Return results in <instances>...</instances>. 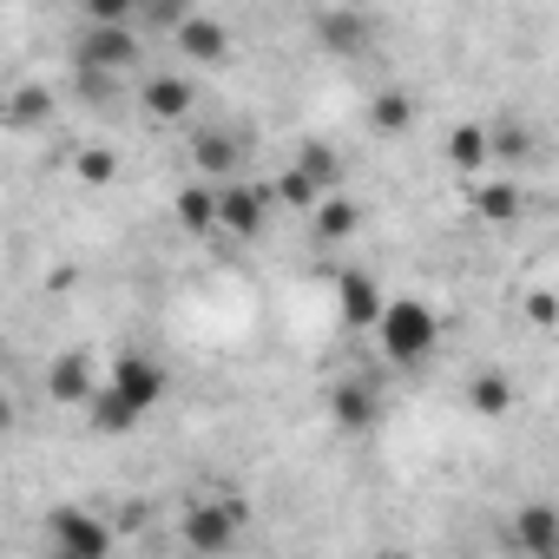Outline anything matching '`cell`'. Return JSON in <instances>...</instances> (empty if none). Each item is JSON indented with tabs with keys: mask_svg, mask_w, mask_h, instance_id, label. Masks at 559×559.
I'll return each mask as SVG.
<instances>
[{
	"mask_svg": "<svg viewBox=\"0 0 559 559\" xmlns=\"http://www.w3.org/2000/svg\"><path fill=\"white\" fill-rule=\"evenodd\" d=\"M165 395H171L165 362H158V356H145V349H119V356L106 362L99 395L86 402V421H93L99 435H126V428H139L145 415H158V402H165Z\"/></svg>",
	"mask_w": 559,
	"mask_h": 559,
	"instance_id": "1",
	"label": "cell"
},
{
	"mask_svg": "<svg viewBox=\"0 0 559 559\" xmlns=\"http://www.w3.org/2000/svg\"><path fill=\"white\" fill-rule=\"evenodd\" d=\"M369 336H376L389 369H421L441 349V310L428 297H389V310H382V323Z\"/></svg>",
	"mask_w": 559,
	"mask_h": 559,
	"instance_id": "2",
	"label": "cell"
},
{
	"mask_svg": "<svg viewBox=\"0 0 559 559\" xmlns=\"http://www.w3.org/2000/svg\"><path fill=\"white\" fill-rule=\"evenodd\" d=\"M139 60H145V47H139V27L132 21H86V34H80V53H73V67H93V73H139Z\"/></svg>",
	"mask_w": 559,
	"mask_h": 559,
	"instance_id": "3",
	"label": "cell"
},
{
	"mask_svg": "<svg viewBox=\"0 0 559 559\" xmlns=\"http://www.w3.org/2000/svg\"><path fill=\"white\" fill-rule=\"evenodd\" d=\"M270 211H276V191H270V185H250L243 171L217 185V237H237V243H250V237H263Z\"/></svg>",
	"mask_w": 559,
	"mask_h": 559,
	"instance_id": "4",
	"label": "cell"
},
{
	"mask_svg": "<svg viewBox=\"0 0 559 559\" xmlns=\"http://www.w3.org/2000/svg\"><path fill=\"white\" fill-rule=\"evenodd\" d=\"M119 539L93 507H53L47 513V552L53 559H106Z\"/></svg>",
	"mask_w": 559,
	"mask_h": 559,
	"instance_id": "5",
	"label": "cell"
},
{
	"mask_svg": "<svg viewBox=\"0 0 559 559\" xmlns=\"http://www.w3.org/2000/svg\"><path fill=\"white\" fill-rule=\"evenodd\" d=\"M178 539H185L191 552H230V546L243 539V507H237V500H198V507H185Z\"/></svg>",
	"mask_w": 559,
	"mask_h": 559,
	"instance_id": "6",
	"label": "cell"
},
{
	"mask_svg": "<svg viewBox=\"0 0 559 559\" xmlns=\"http://www.w3.org/2000/svg\"><path fill=\"white\" fill-rule=\"evenodd\" d=\"M382 310H389L382 276H376V270H362V263H349V270L336 276V317H343V330H376V323H382Z\"/></svg>",
	"mask_w": 559,
	"mask_h": 559,
	"instance_id": "7",
	"label": "cell"
},
{
	"mask_svg": "<svg viewBox=\"0 0 559 559\" xmlns=\"http://www.w3.org/2000/svg\"><path fill=\"white\" fill-rule=\"evenodd\" d=\"M330 421H336L343 435H369V428L382 421V389H376L369 376H343V382L330 389Z\"/></svg>",
	"mask_w": 559,
	"mask_h": 559,
	"instance_id": "8",
	"label": "cell"
},
{
	"mask_svg": "<svg viewBox=\"0 0 559 559\" xmlns=\"http://www.w3.org/2000/svg\"><path fill=\"white\" fill-rule=\"evenodd\" d=\"M191 106H198V86H191L185 73H152V80L139 86V112H145L152 126H178V119H191Z\"/></svg>",
	"mask_w": 559,
	"mask_h": 559,
	"instance_id": "9",
	"label": "cell"
},
{
	"mask_svg": "<svg viewBox=\"0 0 559 559\" xmlns=\"http://www.w3.org/2000/svg\"><path fill=\"white\" fill-rule=\"evenodd\" d=\"M467 211H474L480 224L507 230V224L526 217V191H520V178H474V185H467Z\"/></svg>",
	"mask_w": 559,
	"mask_h": 559,
	"instance_id": "10",
	"label": "cell"
},
{
	"mask_svg": "<svg viewBox=\"0 0 559 559\" xmlns=\"http://www.w3.org/2000/svg\"><path fill=\"white\" fill-rule=\"evenodd\" d=\"M99 382H106V376H99L80 349H67L60 362H47V395H53L60 408H86V402L99 395Z\"/></svg>",
	"mask_w": 559,
	"mask_h": 559,
	"instance_id": "11",
	"label": "cell"
},
{
	"mask_svg": "<svg viewBox=\"0 0 559 559\" xmlns=\"http://www.w3.org/2000/svg\"><path fill=\"white\" fill-rule=\"evenodd\" d=\"M171 40H178V53H185L191 67H224V60H230V27H224L217 14H191Z\"/></svg>",
	"mask_w": 559,
	"mask_h": 559,
	"instance_id": "12",
	"label": "cell"
},
{
	"mask_svg": "<svg viewBox=\"0 0 559 559\" xmlns=\"http://www.w3.org/2000/svg\"><path fill=\"white\" fill-rule=\"evenodd\" d=\"M171 217L185 237H217V185L211 178H191L171 191Z\"/></svg>",
	"mask_w": 559,
	"mask_h": 559,
	"instance_id": "13",
	"label": "cell"
},
{
	"mask_svg": "<svg viewBox=\"0 0 559 559\" xmlns=\"http://www.w3.org/2000/svg\"><path fill=\"white\" fill-rule=\"evenodd\" d=\"M415 119H421V106H415L408 86H376L369 93V132L376 139H402V132H415Z\"/></svg>",
	"mask_w": 559,
	"mask_h": 559,
	"instance_id": "14",
	"label": "cell"
},
{
	"mask_svg": "<svg viewBox=\"0 0 559 559\" xmlns=\"http://www.w3.org/2000/svg\"><path fill=\"white\" fill-rule=\"evenodd\" d=\"M191 165H198V178H211V185H224V178H237V165H243V145H237L230 132H217V126H204V132L191 139Z\"/></svg>",
	"mask_w": 559,
	"mask_h": 559,
	"instance_id": "15",
	"label": "cell"
},
{
	"mask_svg": "<svg viewBox=\"0 0 559 559\" xmlns=\"http://www.w3.org/2000/svg\"><path fill=\"white\" fill-rule=\"evenodd\" d=\"M362 224H369V217H362V204H349L343 191H330V198L310 211V237H317V243H349Z\"/></svg>",
	"mask_w": 559,
	"mask_h": 559,
	"instance_id": "16",
	"label": "cell"
},
{
	"mask_svg": "<svg viewBox=\"0 0 559 559\" xmlns=\"http://www.w3.org/2000/svg\"><path fill=\"white\" fill-rule=\"evenodd\" d=\"M448 165L467 171V178H480V171L493 165V126H474V119L454 126V132H448Z\"/></svg>",
	"mask_w": 559,
	"mask_h": 559,
	"instance_id": "17",
	"label": "cell"
},
{
	"mask_svg": "<svg viewBox=\"0 0 559 559\" xmlns=\"http://www.w3.org/2000/svg\"><path fill=\"white\" fill-rule=\"evenodd\" d=\"M513 376H500V369H474L467 376V408L480 415V421H500V415H513Z\"/></svg>",
	"mask_w": 559,
	"mask_h": 559,
	"instance_id": "18",
	"label": "cell"
},
{
	"mask_svg": "<svg viewBox=\"0 0 559 559\" xmlns=\"http://www.w3.org/2000/svg\"><path fill=\"white\" fill-rule=\"evenodd\" d=\"M513 546H526V552H559V507H546V500L520 507V513H513Z\"/></svg>",
	"mask_w": 559,
	"mask_h": 559,
	"instance_id": "19",
	"label": "cell"
},
{
	"mask_svg": "<svg viewBox=\"0 0 559 559\" xmlns=\"http://www.w3.org/2000/svg\"><path fill=\"white\" fill-rule=\"evenodd\" d=\"M290 165H297L304 178H317V191H343V152H336L330 139H304Z\"/></svg>",
	"mask_w": 559,
	"mask_h": 559,
	"instance_id": "20",
	"label": "cell"
},
{
	"mask_svg": "<svg viewBox=\"0 0 559 559\" xmlns=\"http://www.w3.org/2000/svg\"><path fill=\"white\" fill-rule=\"evenodd\" d=\"M317 40H323L336 60H349V53L369 47V21H362V14H317Z\"/></svg>",
	"mask_w": 559,
	"mask_h": 559,
	"instance_id": "21",
	"label": "cell"
},
{
	"mask_svg": "<svg viewBox=\"0 0 559 559\" xmlns=\"http://www.w3.org/2000/svg\"><path fill=\"white\" fill-rule=\"evenodd\" d=\"M270 191H276V204H284V211H304V217H310V211L330 198V191H317V178H304L297 165H284V171H276V178H270Z\"/></svg>",
	"mask_w": 559,
	"mask_h": 559,
	"instance_id": "22",
	"label": "cell"
},
{
	"mask_svg": "<svg viewBox=\"0 0 559 559\" xmlns=\"http://www.w3.org/2000/svg\"><path fill=\"white\" fill-rule=\"evenodd\" d=\"M73 171H80V185H112V178H119V152H112V145H86V152L73 158Z\"/></svg>",
	"mask_w": 559,
	"mask_h": 559,
	"instance_id": "23",
	"label": "cell"
},
{
	"mask_svg": "<svg viewBox=\"0 0 559 559\" xmlns=\"http://www.w3.org/2000/svg\"><path fill=\"white\" fill-rule=\"evenodd\" d=\"M139 14H145V21H152L158 34H178V27L191 21V8H185V0H145V8H139Z\"/></svg>",
	"mask_w": 559,
	"mask_h": 559,
	"instance_id": "24",
	"label": "cell"
},
{
	"mask_svg": "<svg viewBox=\"0 0 559 559\" xmlns=\"http://www.w3.org/2000/svg\"><path fill=\"white\" fill-rule=\"evenodd\" d=\"M145 0H80V14L86 21H139Z\"/></svg>",
	"mask_w": 559,
	"mask_h": 559,
	"instance_id": "25",
	"label": "cell"
},
{
	"mask_svg": "<svg viewBox=\"0 0 559 559\" xmlns=\"http://www.w3.org/2000/svg\"><path fill=\"white\" fill-rule=\"evenodd\" d=\"M526 152H533L526 126H493V158H526Z\"/></svg>",
	"mask_w": 559,
	"mask_h": 559,
	"instance_id": "26",
	"label": "cell"
},
{
	"mask_svg": "<svg viewBox=\"0 0 559 559\" xmlns=\"http://www.w3.org/2000/svg\"><path fill=\"white\" fill-rule=\"evenodd\" d=\"M526 323L533 330H552L559 323V290H526Z\"/></svg>",
	"mask_w": 559,
	"mask_h": 559,
	"instance_id": "27",
	"label": "cell"
},
{
	"mask_svg": "<svg viewBox=\"0 0 559 559\" xmlns=\"http://www.w3.org/2000/svg\"><path fill=\"white\" fill-rule=\"evenodd\" d=\"M47 112H53V93H34V86L14 93V126H34V119H47Z\"/></svg>",
	"mask_w": 559,
	"mask_h": 559,
	"instance_id": "28",
	"label": "cell"
},
{
	"mask_svg": "<svg viewBox=\"0 0 559 559\" xmlns=\"http://www.w3.org/2000/svg\"><path fill=\"white\" fill-rule=\"evenodd\" d=\"M73 8H80V0H73Z\"/></svg>",
	"mask_w": 559,
	"mask_h": 559,
	"instance_id": "29",
	"label": "cell"
}]
</instances>
